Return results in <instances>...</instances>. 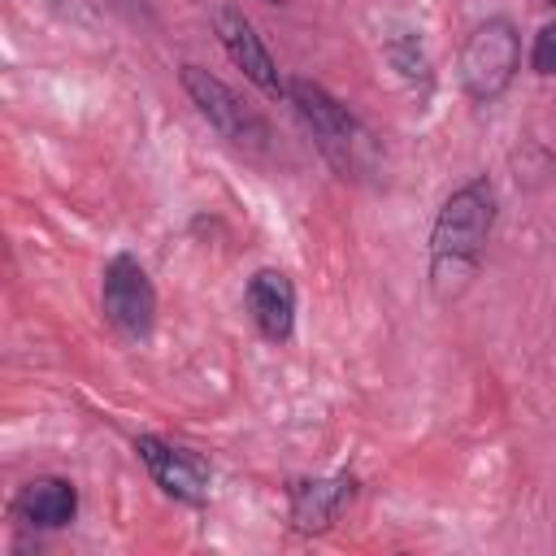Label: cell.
<instances>
[{
	"mask_svg": "<svg viewBox=\"0 0 556 556\" xmlns=\"http://www.w3.org/2000/svg\"><path fill=\"white\" fill-rule=\"evenodd\" d=\"M178 83H182V91H187V100L195 104V113L222 135V139H230L235 148H261L265 139H269V126L217 78V74H208L204 65H182L178 70Z\"/></svg>",
	"mask_w": 556,
	"mask_h": 556,
	"instance_id": "obj_5",
	"label": "cell"
},
{
	"mask_svg": "<svg viewBox=\"0 0 556 556\" xmlns=\"http://www.w3.org/2000/svg\"><path fill=\"white\" fill-rule=\"evenodd\" d=\"M517 65H521L517 26L508 17H486L465 35L456 56V78L473 104H491L508 91V83L517 78Z\"/></svg>",
	"mask_w": 556,
	"mask_h": 556,
	"instance_id": "obj_3",
	"label": "cell"
},
{
	"mask_svg": "<svg viewBox=\"0 0 556 556\" xmlns=\"http://www.w3.org/2000/svg\"><path fill=\"white\" fill-rule=\"evenodd\" d=\"M213 30H217V39H222L226 56L235 61V70H243V78H252V83H256L265 96L287 100V78L278 74V61L269 56L265 39L256 35L252 17H243V9L222 4V9L213 13Z\"/></svg>",
	"mask_w": 556,
	"mask_h": 556,
	"instance_id": "obj_7",
	"label": "cell"
},
{
	"mask_svg": "<svg viewBox=\"0 0 556 556\" xmlns=\"http://www.w3.org/2000/svg\"><path fill=\"white\" fill-rule=\"evenodd\" d=\"M356 500V473H330V478H304L291 482V526L304 534H321L334 526V517Z\"/></svg>",
	"mask_w": 556,
	"mask_h": 556,
	"instance_id": "obj_9",
	"label": "cell"
},
{
	"mask_svg": "<svg viewBox=\"0 0 556 556\" xmlns=\"http://www.w3.org/2000/svg\"><path fill=\"white\" fill-rule=\"evenodd\" d=\"M265 4H282V0H265Z\"/></svg>",
	"mask_w": 556,
	"mask_h": 556,
	"instance_id": "obj_15",
	"label": "cell"
},
{
	"mask_svg": "<svg viewBox=\"0 0 556 556\" xmlns=\"http://www.w3.org/2000/svg\"><path fill=\"white\" fill-rule=\"evenodd\" d=\"M109 4H113V9H122L126 17H143V22L152 17V9H148V0H109Z\"/></svg>",
	"mask_w": 556,
	"mask_h": 556,
	"instance_id": "obj_13",
	"label": "cell"
},
{
	"mask_svg": "<svg viewBox=\"0 0 556 556\" xmlns=\"http://www.w3.org/2000/svg\"><path fill=\"white\" fill-rule=\"evenodd\" d=\"M287 104L300 113V122L317 139V152L334 165L339 178H361L369 169V152H374L369 130L343 100H334L326 87L308 78H287Z\"/></svg>",
	"mask_w": 556,
	"mask_h": 556,
	"instance_id": "obj_2",
	"label": "cell"
},
{
	"mask_svg": "<svg viewBox=\"0 0 556 556\" xmlns=\"http://www.w3.org/2000/svg\"><path fill=\"white\" fill-rule=\"evenodd\" d=\"M100 313L130 343H143L152 334V326H156V287H152L148 269L130 252H117L104 265V278H100Z\"/></svg>",
	"mask_w": 556,
	"mask_h": 556,
	"instance_id": "obj_4",
	"label": "cell"
},
{
	"mask_svg": "<svg viewBox=\"0 0 556 556\" xmlns=\"http://www.w3.org/2000/svg\"><path fill=\"white\" fill-rule=\"evenodd\" d=\"M387 56H391V65L400 70V78H408V83H417V87H430V61H426V48H421V39L417 35H395L391 43H387Z\"/></svg>",
	"mask_w": 556,
	"mask_h": 556,
	"instance_id": "obj_11",
	"label": "cell"
},
{
	"mask_svg": "<svg viewBox=\"0 0 556 556\" xmlns=\"http://www.w3.org/2000/svg\"><path fill=\"white\" fill-rule=\"evenodd\" d=\"M539 4H552V9H556V0H539Z\"/></svg>",
	"mask_w": 556,
	"mask_h": 556,
	"instance_id": "obj_14",
	"label": "cell"
},
{
	"mask_svg": "<svg viewBox=\"0 0 556 556\" xmlns=\"http://www.w3.org/2000/svg\"><path fill=\"white\" fill-rule=\"evenodd\" d=\"M530 70L543 78H556V22L539 26V35L530 43Z\"/></svg>",
	"mask_w": 556,
	"mask_h": 556,
	"instance_id": "obj_12",
	"label": "cell"
},
{
	"mask_svg": "<svg viewBox=\"0 0 556 556\" xmlns=\"http://www.w3.org/2000/svg\"><path fill=\"white\" fill-rule=\"evenodd\" d=\"M9 513L26 530H65L78 513V486L70 478H56V473L30 478L26 486H17Z\"/></svg>",
	"mask_w": 556,
	"mask_h": 556,
	"instance_id": "obj_10",
	"label": "cell"
},
{
	"mask_svg": "<svg viewBox=\"0 0 556 556\" xmlns=\"http://www.w3.org/2000/svg\"><path fill=\"white\" fill-rule=\"evenodd\" d=\"M495 208H500L495 187L482 174L460 182L439 204L434 226H430V287L443 300L456 295L478 274V261H482L491 226H495Z\"/></svg>",
	"mask_w": 556,
	"mask_h": 556,
	"instance_id": "obj_1",
	"label": "cell"
},
{
	"mask_svg": "<svg viewBox=\"0 0 556 556\" xmlns=\"http://www.w3.org/2000/svg\"><path fill=\"white\" fill-rule=\"evenodd\" d=\"M243 304L252 313V326L269 343H287L291 339V330H295V282L282 269H274V265L256 269L248 278V287H243Z\"/></svg>",
	"mask_w": 556,
	"mask_h": 556,
	"instance_id": "obj_8",
	"label": "cell"
},
{
	"mask_svg": "<svg viewBox=\"0 0 556 556\" xmlns=\"http://www.w3.org/2000/svg\"><path fill=\"white\" fill-rule=\"evenodd\" d=\"M135 452H139V460L148 465L152 482H156L165 495H174V500H182V504H191V508H200V504L208 500L213 469H208V460H204L200 452H191V447H182V443H169V439H161V434H139V439H135Z\"/></svg>",
	"mask_w": 556,
	"mask_h": 556,
	"instance_id": "obj_6",
	"label": "cell"
}]
</instances>
